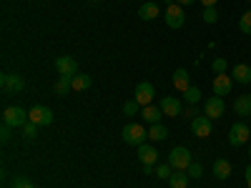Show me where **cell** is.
<instances>
[{"mask_svg": "<svg viewBox=\"0 0 251 188\" xmlns=\"http://www.w3.org/2000/svg\"><path fill=\"white\" fill-rule=\"evenodd\" d=\"M10 131H13L10 125H5V123H3V128H0V141H3V143H8V141H10Z\"/></svg>", "mask_w": 251, "mask_h": 188, "instance_id": "cell-34", "label": "cell"}, {"mask_svg": "<svg viewBox=\"0 0 251 188\" xmlns=\"http://www.w3.org/2000/svg\"><path fill=\"white\" fill-rule=\"evenodd\" d=\"M201 3H203V8H216L219 0H201Z\"/></svg>", "mask_w": 251, "mask_h": 188, "instance_id": "cell-35", "label": "cell"}, {"mask_svg": "<svg viewBox=\"0 0 251 188\" xmlns=\"http://www.w3.org/2000/svg\"><path fill=\"white\" fill-rule=\"evenodd\" d=\"M224 111H226V103H224V98H221V95H211V98L206 100V106H203V116H208L211 120L221 118V116H224Z\"/></svg>", "mask_w": 251, "mask_h": 188, "instance_id": "cell-7", "label": "cell"}, {"mask_svg": "<svg viewBox=\"0 0 251 188\" xmlns=\"http://www.w3.org/2000/svg\"><path fill=\"white\" fill-rule=\"evenodd\" d=\"M156 15H161L158 3H143V5L138 8V18H141V20H153Z\"/></svg>", "mask_w": 251, "mask_h": 188, "instance_id": "cell-19", "label": "cell"}, {"mask_svg": "<svg viewBox=\"0 0 251 188\" xmlns=\"http://www.w3.org/2000/svg\"><path fill=\"white\" fill-rule=\"evenodd\" d=\"M91 75H83V73H78V75H73V83H71V86H73V91H88L91 88Z\"/></svg>", "mask_w": 251, "mask_h": 188, "instance_id": "cell-22", "label": "cell"}, {"mask_svg": "<svg viewBox=\"0 0 251 188\" xmlns=\"http://www.w3.org/2000/svg\"><path fill=\"white\" fill-rule=\"evenodd\" d=\"M191 151L186 148V145H174L171 153H169V165L174 171H188V165H191Z\"/></svg>", "mask_w": 251, "mask_h": 188, "instance_id": "cell-1", "label": "cell"}, {"mask_svg": "<svg viewBox=\"0 0 251 188\" xmlns=\"http://www.w3.org/2000/svg\"><path fill=\"white\" fill-rule=\"evenodd\" d=\"M216 20H219L216 8H203V23H216Z\"/></svg>", "mask_w": 251, "mask_h": 188, "instance_id": "cell-29", "label": "cell"}, {"mask_svg": "<svg viewBox=\"0 0 251 188\" xmlns=\"http://www.w3.org/2000/svg\"><path fill=\"white\" fill-rule=\"evenodd\" d=\"M211 128H214V120L208 116H196L191 120V131H194L196 138H208L211 136Z\"/></svg>", "mask_w": 251, "mask_h": 188, "instance_id": "cell-8", "label": "cell"}, {"mask_svg": "<svg viewBox=\"0 0 251 188\" xmlns=\"http://www.w3.org/2000/svg\"><path fill=\"white\" fill-rule=\"evenodd\" d=\"M121 136H123V141L128 143V145H136V148H138V145H143L146 138H149V131H146L141 123H128Z\"/></svg>", "mask_w": 251, "mask_h": 188, "instance_id": "cell-2", "label": "cell"}, {"mask_svg": "<svg viewBox=\"0 0 251 188\" xmlns=\"http://www.w3.org/2000/svg\"><path fill=\"white\" fill-rule=\"evenodd\" d=\"M174 86H176L178 93H186L188 88H191V75H188L186 68H178V70L174 73Z\"/></svg>", "mask_w": 251, "mask_h": 188, "instance_id": "cell-15", "label": "cell"}, {"mask_svg": "<svg viewBox=\"0 0 251 188\" xmlns=\"http://www.w3.org/2000/svg\"><path fill=\"white\" fill-rule=\"evenodd\" d=\"M138 161L143 163V165H153L156 161H158V151L153 148V145H138Z\"/></svg>", "mask_w": 251, "mask_h": 188, "instance_id": "cell-14", "label": "cell"}, {"mask_svg": "<svg viewBox=\"0 0 251 188\" xmlns=\"http://www.w3.org/2000/svg\"><path fill=\"white\" fill-rule=\"evenodd\" d=\"M161 118H163V111H161V106H146L143 108V120L146 123H151V125H156V123H161Z\"/></svg>", "mask_w": 251, "mask_h": 188, "instance_id": "cell-18", "label": "cell"}, {"mask_svg": "<svg viewBox=\"0 0 251 188\" xmlns=\"http://www.w3.org/2000/svg\"><path fill=\"white\" fill-rule=\"evenodd\" d=\"M149 138L151 141H166L169 138V128H166V125H161V123H156V125H151V131H149Z\"/></svg>", "mask_w": 251, "mask_h": 188, "instance_id": "cell-21", "label": "cell"}, {"mask_svg": "<svg viewBox=\"0 0 251 188\" xmlns=\"http://www.w3.org/2000/svg\"><path fill=\"white\" fill-rule=\"evenodd\" d=\"M0 86H3L5 93H13V91L18 93V91L25 88V83H23V78L15 75V73H3V75H0Z\"/></svg>", "mask_w": 251, "mask_h": 188, "instance_id": "cell-12", "label": "cell"}, {"mask_svg": "<svg viewBox=\"0 0 251 188\" xmlns=\"http://www.w3.org/2000/svg\"><path fill=\"white\" fill-rule=\"evenodd\" d=\"M231 78H234L236 83H244V86L249 83V86H251V68L246 66V63H236L234 70H231Z\"/></svg>", "mask_w": 251, "mask_h": 188, "instance_id": "cell-16", "label": "cell"}, {"mask_svg": "<svg viewBox=\"0 0 251 188\" xmlns=\"http://www.w3.org/2000/svg\"><path fill=\"white\" fill-rule=\"evenodd\" d=\"M188 178H199L201 173H203V168H201V163H191V165H188Z\"/></svg>", "mask_w": 251, "mask_h": 188, "instance_id": "cell-33", "label": "cell"}, {"mask_svg": "<svg viewBox=\"0 0 251 188\" xmlns=\"http://www.w3.org/2000/svg\"><path fill=\"white\" fill-rule=\"evenodd\" d=\"M23 136H25V138H28V141H33V138H35V136H38V125H35V123H30V120H28V123H25V125H23Z\"/></svg>", "mask_w": 251, "mask_h": 188, "instance_id": "cell-30", "label": "cell"}, {"mask_svg": "<svg viewBox=\"0 0 251 188\" xmlns=\"http://www.w3.org/2000/svg\"><path fill=\"white\" fill-rule=\"evenodd\" d=\"M153 171H156V168H153V165H143V173H146V176H151Z\"/></svg>", "mask_w": 251, "mask_h": 188, "instance_id": "cell-39", "label": "cell"}, {"mask_svg": "<svg viewBox=\"0 0 251 188\" xmlns=\"http://www.w3.org/2000/svg\"><path fill=\"white\" fill-rule=\"evenodd\" d=\"M10 188H33V181L28 176H15L10 181Z\"/></svg>", "mask_w": 251, "mask_h": 188, "instance_id": "cell-27", "label": "cell"}, {"mask_svg": "<svg viewBox=\"0 0 251 188\" xmlns=\"http://www.w3.org/2000/svg\"><path fill=\"white\" fill-rule=\"evenodd\" d=\"M136 100H138V106L141 108H146V106H151L153 103V98H156V88L151 86L149 80H143V83H138L136 86V95H133Z\"/></svg>", "mask_w": 251, "mask_h": 188, "instance_id": "cell-5", "label": "cell"}, {"mask_svg": "<svg viewBox=\"0 0 251 188\" xmlns=\"http://www.w3.org/2000/svg\"><path fill=\"white\" fill-rule=\"evenodd\" d=\"M73 78H68V75H60L58 78V83H55V95H66L68 91H73Z\"/></svg>", "mask_w": 251, "mask_h": 188, "instance_id": "cell-24", "label": "cell"}, {"mask_svg": "<svg viewBox=\"0 0 251 188\" xmlns=\"http://www.w3.org/2000/svg\"><path fill=\"white\" fill-rule=\"evenodd\" d=\"M30 120V116H28V111H23L20 106H10V108H5L3 111V123L5 125H10V128H23V125Z\"/></svg>", "mask_w": 251, "mask_h": 188, "instance_id": "cell-3", "label": "cell"}, {"mask_svg": "<svg viewBox=\"0 0 251 188\" xmlns=\"http://www.w3.org/2000/svg\"><path fill=\"white\" fill-rule=\"evenodd\" d=\"M239 30L246 33V35H251V10H246V13L239 18Z\"/></svg>", "mask_w": 251, "mask_h": 188, "instance_id": "cell-25", "label": "cell"}, {"mask_svg": "<svg viewBox=\"0 0 251 188\" xmlns=\"http://www.w3.org/2000/svg\"><path fill=\"white\" fill-rule=\"evenodd\" d=\"M249 156H251V151H249Z\"/></svg>", "mask_w": 251, "mask_h": 188, "instance_id": "cell-40", "label": "cell"}, {"mask_svg": "<svg viewBox=\"0 0 251 188\" xmlns=\"http://www.w3.org/2000/svg\"><path fill=\"white\" fill-rule=\"evenodd\" d=\"M196 116H199V113H196V108H186V118H191V120H194Z\"/></svg>", "mask_w": 251, "mask_h": 188, "instance_id": "cell-36", "label": "cell"}, {"mask_svg": "<svg viewBox=\"0 0 251 188\" xmlns=\"http://www.w3.org/2000/svg\"><path fill=\"white\" fill-rule=\"evenodd\" d=\"M183 98H186V103H191V106H196V103L201 100V91L196 88V86H191L186 93H183Z\"/></svg>", "mask_w": 251, "mask_h": 188, "instance_id": "cell-26", "label": "cell"}, {"mask_svg": "<svg viewBox=\"0 0 251 188\" xmlns=\"http://www.w3.org/2000/svg\"><path fill=\"white\" fill-rule=\"evenodd\" d=\"M251 138V128L244 123V120H239V123H234L231 125V131H228V143L234 145V148H239V145H244L246 141Z\"/></svg>", "mask_w": 251, "mask_h": 188, "instance_id": "cell-4", "label": "cell"}, {"mask_svg": "<svg viewBox=\"0 0 251 188\" xmlns=\"http://www.w3.org/2000/svg\"><path fill=\"white\" fill-rule=\"evenodd\" d=\"M138 108H141V106H138V100L133 98V100H128V103L123 106V113H126V116H136V113H138Z\"/></svg>", "mask_w": 251, "mask_h": 188, "instance_id": "cell-32", "label": "cell"}, {"mask_svg": "<svg viewBox=\"0 0 251 188\" xmlns=\"http://www.w3.org/2000/svg\"><path fill=\"white\" fill-rule=\"evenodd\" d=\"M231 88H234V78L231 75H226V73H221V75H216L214 78V95H228L231 93Z\"/></svg>", "mask_w": 251, "mask_h": 188, "instance_id": "cell-13", "label": "cell"}, {"mask_svg": "<svg viewBox=\"0 0 251 188\" xmlns=\"http://www.w3.org/2000/svg\"><path fill=\"white\" fill-rule=\"evenodd\" d=\"M214 176L219 181H226L228 176H231V163H228L226 158H216L214 161Z\"/></svg>", "mask_w": 251, "mask_h": 188, "instance_id": "cell-17", "label": "cell"}, {"mask_svg": "<svg viewBox=\"0 0 251 188\" xmlns=\"http://www.w3.org/2000/svg\"><path fill=\"white\" fill-rule=\"evenodd\" d=\"M166 25H169V28H181L183 23H186V15H183V8L178 5V3H171L169 8H166Z\"/></svg>", "mask_w": 251, "mask_h": 188, "instance_id": "cell-6", "label": "cell"}, {"mask_svg": "<svg viewBox=\"0 0 251 188\" xmlns=\"http://www.w3.org/2000/svg\"><path fill=\"white\" fill-rule=\"evenodd\" d=\"M161 111H163V116H169V118H176V116H181V111H183V106H181V100L176 98V95H163L161 98Z\"/></svg>", "mask_w": 251, "mask_h": 188, "instance_id": "cell-11", "label": "cell"}, {"mask_svg": "<svg viewBox=\"0 0 251 188\" xmlns=\"http://www.w3.org/2000/svg\"><path fill=\"white\" fill-rule=\"evenodd\" d=\"M211 68H214V73H216V75H221V73H226L228 63H226L224 58H214V66H211Z\"/></svg>", "mask_w": 251, "mask_h": 188, "instance_id": "cell-31", "label": "cell"}, {"mask_svg": "<svg viewBox=\"0 0 251 188\" xmlns=\"http://www.w3.org/2000/svg\"><path fill=\"white\" fill-rule=\"evenodd\" d=\"M176 3H178L181 8H186V5H191V3H196V0H176Z\"/></svg>", "mask_w": 251, "mask_h": 188, "instance_id": "cell-38", "label": "cell"}, {"mask_svg": "<svg viewBox=\"0 0 251 188\" xmlns=\"http://www.w3.org/2000/svg\"><path fill=\"white\" fill-rule=\"evenodd\" d=\"M246 186L251 188V163H249V168H246Z\"/></svg>", "mask_w": 251, "mask_h": 188, "instance_id": "cell-37", "label": "cell"}, {"mask_svg": "<svg viewBox=\"0 0 251 188\" xmlns=\"http://www.w3.org/2000/svg\"><path fill=\"white\" fill-rule=\"evenodd\" d=\"M28 116H30V123H35V125H50L53 123V111L48 106H33L28 111Z\"/></svg>", "mask_w": 251, "mask_h": 188, "instance_id": "cell-9", "label": "cell"}, {"mask_svg": "<svg viewBox=\"0 0 251 188\" xmlns=\"http://www.w3.org/2000/svg\"><path fill=\"white\" fill-rule=\"evenodd\" d=\"M171 173H174V168H171L169 163L156 165V178H166V181H169V178H171Z\"/></svg>", "mask_w": 251, "mask_h": 188, "instance_id": "cell-28", "label": "cell"}, {"mask_svg": "<svg viewBox=\"0 0 251 188\" xmlns=\"http://www.w3.org/2000/svg\"><path fill=\"white\" fill-rule=\"evenodd\" d=\"M234 111L236 116H251V95H236Z\"/></svg>", "mask_w": 251, "mask_h": 188, "instance_id": "cell-20", "label": "cell"}, {"mask_svg": "<svg viewBox=\"0 0 251 188\" xmlns=\"http://www.w3.org/2000/svg\"><path fill=\"white\" fill-rule=\"evenodd\" d=\"M169 183H171V188H186V186H188V173H183V171H174L171 178H169Z\"/></svg>", "mask_w": 251, "mask_h": 188, "instance_id": "cell-23", "label": "cell"}, {"mask_svg": "<svg viewBox=\"0 0 251 188\" xmlns=\"http://www.w3.org/2000/svg\"><path fill=\"white\" fill-rule=\"evenodd\" d=\"M55 70H58L60 75L73 78V75H78V63H75V58H71V55H58V58H55Z\"/></svg>", "mask_w": 251, "mask_h": 188, "instance_id": "cell-10", "label": "cell"}]
</instances>
